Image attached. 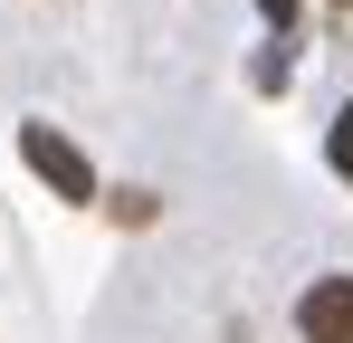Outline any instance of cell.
<instances>
[{
  "label": "cell",
  "instance_id": "3957f363",
  "mask_svg": "<svg viewBox=\"0 0 353 343\" xmlns=\"http://www.w3.org/2000/svg\"><path fill=\"white\" fill-rule=\"evenodd\" d=\"M325 163H334V172H344V181H353V105L334 114V134H325Z\"/></svg>",
  "mask_w": 353,
  "mask_h": 343
},
{
  "label": "cell",
  "instance_id": "6da1fadb",
  "mask_svg": "<svg viewBox=\"0 0 353 343\" xmlns=\"http://www.w3.org/2000/svg\"><path fill=\"white\" fill-rule=\"evenodd\" d=\"M19 163L39 172V181H48L58 200H96V163H86V153L67 143L58 124H19Z\"/></svg>",
  "mask_w": 353,
  "mask_h": 343
},
{
  "label": "cell",
  "instance_id": "7a4b0ae2",
  "mask_svg": "<svg viewBox=\"0 0 353 343\" xmlns=\"http://www.w3.org/2000/svg\"><path fill=\"white\" fill-rule=\"evenodd\" d=\"M296 334L305 343H353V277H315L296 295Z\"/></svg>",
  "mask_w": 353,
  "mask_h": 343
},
{
  "label": "cell",
  "instance_id": "5b68a950",
  "mask_svg": "<svg viewBox=\"0 0 353 343\" xmlns=\"http://www.w3.org/2000/svg\"><path fill=\"white\" fill-rule=\"evenodd\" d=\"M344 10H353V0H344Z\"/></svg>",
  "mask_w": 353,
  "mask_h": 343
},
{
  "label": "cell",
  "instance_id": "277c9868",
  "mask_svg": "<svg viewBox=\"0 0 353 343\" xmlns=\"http://www.w3.org/2000/svg\"><path fill=\"white\" fill-rule=\"evenodd\" d=\"M258 10H268V19H277V29H287V19H296V0H258Z\"/></svg>",
  "mask_w": 353,
  "mask_h": 343
}]
</instances>
